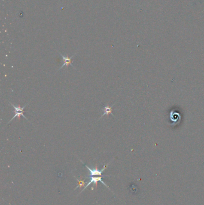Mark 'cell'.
<instances>
[{
	"instance_id": "obj_2",
	"label": "cell",
	"mask_w": 204,
	"mask_h": 205,
	"mask_svg": "<svg viewBox=\"0 0 204 205\" xmlns=\"http://www.w3.org/2000/svg\"><path fill=\"white\" fill-rule=\"evenodd\" d=\"M80 161H81L82 163H83V161H82V160H80ZM83 163L84 164V163ZM109 164H110V163H109L107 164V165H104V167H103V168H102L101 171H99V170L98 169L97 166H96V168H95L94 169H90V167H89L88 166H86V164H84V166H85V167L88 169L89 171V175L88 176H104H104H105L102 175V173H103V171H104L105 169H106V168L107 167V166H108V165H109Z\"/></svg>"
},
{
	"instance_id": "obj_6",
	"label": "cell",
	"mask_w": 204,
	"mask_h": 205,
	"mask_svg": "<svg viewBox=\"0 0 204 205\" xmlns=\"http://www.w3.org/2000/svg\"><path fill=\"white\" fill-rule=\"evenodd\" d=\"M80 178H81V180H79L78 179H77V178H76L77 181L79 182V185H78V186H77V187H76V188H75V190H76V189H77V188H81V187H83V186H84V185L85 184L84 179H83V180H82V177H80Z\"/></svg>"
},
{
	"instance_id": "obj_4",
	"label": "cell",
	"mask_w": 204,
	"mask_h": 205,
	"mask_svg": "<svg viewBox=\"0 0 204 205\" xmlns=\"http://www.w3.org/2000/svg\"><path fill=\"white\" fill-rule=\"evenodd\" d=\"M59 55H61V56L62 58V60L64 61V64H62L61 67L59 69V70H60L64 66H67V67H68L69 66H71L73 67H74V66L72 65V62H73V61H72V58L76 55V54H75L74 55H73L72 56H70V57H69L68 56H64V55L61 54L60 52H59Z\"/></svg>"
},
{
	"instance_id": "obj_3",
	"label": "cell",
	"mask_w": 204,
	"mask_h": 205,
	"mask_svg": "<svg viewBox=\"0 0 204 205\" xmlns=\"http://www.w3.org/2000/svg\"><path fill=\"white\" fill-rule=\"evenodd\" d=\"M103 177H104V176H99V177L88 176V178H89V181L88 184L85 185V187H84V188H83V190H82V192H83L85 189H86V188L88 187L89 185L91 184H96V186H97V184H98V182H102V184L104 185L107 188H108L109 190H110V188H109V186L106 184H105V183L102 181V178H103ZM81 193H82V192H81Z\"/></svg>"
},
{
	"instance_id": "obj_5",
	"label": "cell",
	"mask_w": 204,
	"mask_h": 205,
	"mask_svg": "<svg viewBox=\"0 0 204 205\" xmlns=\"http://www.w3.org/2000/svg\"><path fill=\"white\" fill-rule=\"evenodd\" d=\"M114 105H115V104H113L111 106H110L109 103H107V104L106 106L104 107V108L101 109V110L103 111V114H102V116L100 117L99 119H101L103 116H105V115H106V116H109V115H110V114L112 115L113 116H114V115L113 114V113H112V112H113V109H112V108H113V106Z\"/></svg>"
},
{
	"instance_id": "obj_1",
	"label": "cell",
	"mask_w": 204,
	"mask_h": 205,
	"mask_svg": "<svg viewBox=\"0 0 204 205\" xmlns=\"http://www.w3.org/2000/svg\"><path fill=\"white\" fill-rule=\"evenodd\" d=\"M13 107L14 109V112H15V115H14L13 117L10 120V121L7 123V124H8L10 123H11L12 122V120H13L14 119V118H20V116H22L23 118H25V119H27V121H28V119L27 118L25 117V116L24 115V114H23V110H24V109H25V108L27 106L28 104V103H27V104H26L23 108H21V106L20 105H18V106H15V105H14L13 104H12V103H9Z\"/></svg>"
}]
</instances>
